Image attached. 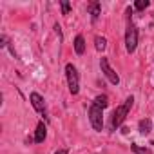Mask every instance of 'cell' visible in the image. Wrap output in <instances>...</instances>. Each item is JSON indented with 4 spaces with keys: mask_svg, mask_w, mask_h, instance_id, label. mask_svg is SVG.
Masks as SVG:
<instances>
[{
    "mask_svg": "<svg viewBox=\"0 0 154 154\" xmlns=\"http://www.w3.org/2000/svg\"><path fill=\"white\" fill-rule=\"evenodd\" d=\"M87 9H89V13H91V18H93V22H96V18L100 17V11H102V6H100V2H91V4L87 6Z\"/></svg>",
    "mask_w": 154,
    "mask_h": 154,
    "instance_id": "8",
    "label": "cell"
},
{
    "mask_svg": "<svg viewBox=\"0 0 154 154\" xmlns=\"http://www.w3.org/2000/svg\"><path fill=\"white\" fill-rule=\"evenodd\" d=\"M45 136H47V129H45V123H44V122H40V123L36 125V132H35V141H36V143H42V141L45 140Z\"/></svg>",
    "mask_w": 154,
    "mask_h": 154,
    "instance_id": "7",
    "label": "cell"
},
{
    "mask_svg": "<svg viewBox=\"0 0 154 154\" xmlns=\"http://www.w3.org/2000/svg\"><path fill=\"white\" fill-rule=\"evenodd\" d=\"M94 105H98L100 109H105L107 105H109V98L105 96V94H98L96 98H94V102H93Z\"/></svg>",
    "mask_w": 154,
    "mask_h": 154,
    "instance_id": "11",
    "label": "cell"
},
{
    "mask_svg": "<svg viewBox=\"0 0 154 154\" xmlns=\"http://www.w3.org/2000/svg\"><path fill=\"white\" fill-rule=\"evenodd\" d=\"M29 102H31V105H33V109L36 112H40V114L45 116V102H44V98L38 93H31L29 94Z\"/></svg>",
    "mask_w": 154,
    "mask_h": 154,
    "instance_id": "6",
    "label": "cell"
},
{
    "mask_svg": "<svg viewBox=\"0 0 154 154\" xmlns=\"http://www.w3.org/2000/svg\"><path fill=\"white\" fill-rule=\"evenodd\" d=\"M74 51H76V54H84L85 53V40H84L82 35H78L74 38Z\"/></svg>",
    "mask_w": 154,
    "mask_h": 154,
    "instance_id": "9",
    "label": "cell"
},
{
    "mask_svg": "<svg viewBox=\"0 0 154 154\" xmlns=\"http://www.w3.org/2000/svg\"><path fill=\"white\" fill-rule=\"evenodd\" d=\"M87 114H89V122H91L93 129L100 132V131L103 129V109H100L98 105L91 103V107H89Z\"/></svg>",
    "mask_w": 154,
    "mask_h": 154,
    "instance_id": "4",
    "label": "cell"
},
{
    "mask_svg": "<svg viewBox=\"0 0 154 154\" xmlns=\"http://www.w3.org/2000/svg\"><path fill=\"white\" fill-rule=\"evenodd\" d=\"M150 145H154V141H152V143H150Z\"/></svg>",
    "mask_w": 154,
    "mask_h": 154,
    "instance_id": "17",
    "label": "cell"
},
{
    "mask_svg": "<svg viewBox=\"0 0 154 154\" xmlns=\"http://www.w3.org/2000/svg\"><path fill=\"white\" fill-rule=\"evenodd\" d=\"M138 129H140V132H141V134H149V132H150V129H152V122H150L149 118H143V120H140Z\"/></svg>",
    "mask_w": 154,
    "mask_h": 154,
    "instance_id": "10",
    "label": "cell"
},
{
    "mask_svg": "<svg viewBox=\"0 0 154 154\" xmlns=\"http://www.w3.org/2000/svg\"><path fill=\"white\" fill-rule=\"evenodd\" d=\"M131 149H132V150H134L136 154H149V149H140L138 145H132Z\"/></svg>",
    "mask_w": 154,
    "mask_h": 154,
    "instance_id": "15",
    "label": "cell"
},
{
    "mask_svg": "<svg viewBox=\"0 0 154 154\" xmlns=\"http://www.w3.org/2000/svg\"><path fill=\"white\" fill-rule=\"evenodd\" d=\"M145 8H149V0H138V2H134V9L143 11Z\"/></svg>",
    "mask_w": 154,
    "mask_h": 154,
    "instance_id": "13",
    "label": "cell"
},
{
    "mask_svg": "<svg viewBox=\"0 0 154 154\" xmlns=\"http://www.w3.org/2000/svg\"><path fill=\"white\" fill-rule=\"evenodd\" d=\"M54 154H69V150H67V149H60V150H56Z\"/></svg>",
    "mask_w": 154,
    "mask_h": 154,
    "instance_id": "16",
    "label": "cell"
},
{
    "mask_svg": "<svg viewBox=\"0 0 154 154\" xmlns=\"http://www.w3.org/2000/svg\"><path fill=\"white\" fill-rule=\"evenodd\" d=\"M65 78H67V85H69L71 94H78L80 93V76H78V71H76V67L72 63L65 65Z\"/></svg>",
    "mask_w": 154,
    "mask_h": 154,
    "instance_id": "3",
    "label": "cell"
},
{
    "mask_svg": "<svg viewBox=\"0 0 154 154\" xmlns=\"http://www.w3.org/2000/svg\"><path fill=\"white\" fill-rule=\"evenodd\" d=\"M60 8H62V15H69V11H71V4H69V2L62 0V2H60Z\"/></svg>",
    "mask_w": 154,
    "mask_h": 154,
    "instance_id": "14",
    "label": "cell"
},
{
    "mask_svg": "<svg viewBox=\"0 0 154 154\" xmlns=\"http://www.w3.org/2000/svg\"><path fill=\"white\" fill-rule=\"evenodd\" d=\"M132 102H134V98L132 96H129L120 107H116L114 109V112H112V118H111V129L114 131V129H118L123 122H125V118H127V114H129V111H131V107H132Z\"/></svg>",
    "mask_w": 154,
    "mask_h": 154,
    "instance_id": "2",
    "label": "cell"
},
{
    "mask_svg": "<svg viewBox=\"0 0 154 154\" xmlns=\"http://www.w3.org/2000/svg\"><path fill=\"white\" fill-rule=\"evenodd\" d=\"M94 47H96V51H105L107 40L103 36H94Z\"/></svg>",
    "mask_w": 154,
    "mask_h": 154,
    "instance_id": "12",
    "label": "cell"
},
{
    "mask_svg": "<svg viewBox=\"0 0 154 154\" xmlns=\"http://www.w3.org/2000/svg\"><path fill=\"white\" fill-rule=\"evenodd\" d=\"M127 15L129 17H127V31H125V49H127V53H134L138 47V27L131 20V15H132L131 8L127 9Z\"/></svg>",
    "mask_w": 154,
    "mask_h": 154,
    "instance_id": "1",
    "label": "cell"
},
{
    "mask_svg": "<svg viewBox=\"0 0 154 154\" xmlns=\"http://www.w3.org/2000/svg\"><path fill=\"white\" fill-rule=\"evenodd\" d=\"M100 67H102V72L107 76V80H109L112 85H118V84H120V76H118V72L111 67V63H109L107 58H102V60H100Z\"/></svg>",
    "mask_w": 154,
    "mask_h": 154,
    "instance_id": "5",
    "label": "cell"
}]
</instances>
